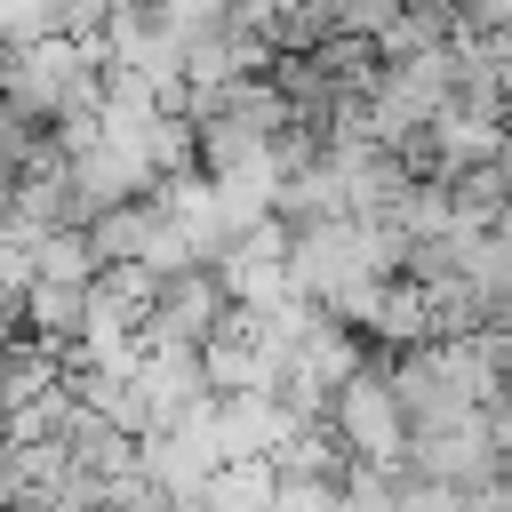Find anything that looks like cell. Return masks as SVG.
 <instances>
[{
    "mask_svg": "<svg viewBox=\"0 0 512 512\" xmlns=\"http://www.w3.org/2000/svg\"><path fill=\"white\" fill-rule=\"evenodd\" d=\"M96 88H104V56H88L64 32L24 40V48H0V104H16L32 128H56L72 112H96Z\"/></svg>",
    "mask_w": 512,
    "mask_h": 512,
    "instance_id": "1",
    "label": "cell"
},
{
    "mask_svg": "<svg viewBox=\"0 0 512 512\" xmlns=\"http://www.w3.org/2000/svg\"><path fill=\"white\" fill-rule=\"evenodd\" d=\"M328 432H336L344 464H368V472H384V480H408V472H400V464H408V424H400V400H392V384H384V352H368V360L336 384Z\"/></svg>",
    "mask_w": 512,
    "mask_h": 512,
    "instance_id": "2",
    "label": "cell"
},
{
    "mask_svg": "<svg viewBox=\"0 0 512 512\" xmlns=\"http://www.w3.org/2000/svg\"><path fill=\"white\" fill-rule=\"evenodd\" d=\"M224 312H232V296H224L216 264H192V272H176V280L152 288V312H144L136 344H144V352H200Z\"/></svg>",
    "mask_w": 512,
    "mask_h": 512,
    "instance_id": "3",
    "label": "cell"
},
{
    "mask_svg": "<svg viewBox=\"0 0 512 512\" xmlns=\"http://www.w3.org/2000/svg\"><path fill=\"white\" fill-rule=\"evenodd\" d=\"M384 384H392V400H400V424H408V440H416V432L472 424V400H464V392H456V376L440 368V344L384 352Z\"/></svg>",
    "mask_w": 512,
    "mask_h": 512,
    "instance_id": "4",
    "label": "cell"
},
{
    "mask_svg": "<svg viewBox=\"0 0 512 512\" xmlns=\"http://www.w3.org/2000/svg\"><path fill=\"white\" fill-rule=\"evenodd\" d=\"M16 328H24V344H40V352H56V360L72 368V344H80V328H88V288L32 280V288L16 296Z\"/></svg>",
    "mask_w": 512,
    "mask_h": 512,
    "instance_id": "5",
    "label": "cell"
},
{
    "mask_svg": "<svg viewBox=\"0 0 512 512\" xmlns=\"http://www.w3.org/2000/svg\"><path fill=\"white\" fill-rule=\"evenodd\" d=\"M144 240H152V200H120V208L88 216V256H96V272L144 264Z\"/></svg>",
    "mask_w": 512,
    "mask_h": 512,
    "instance_id": "6",
    "label": "cell"
},
{
    "mask_svg": "<svg viewBox=\"0 0 512 512\" xmlns=\"http://www.w3.org/2000/svg\"><path fill=\"white\" fill-rule=\"evenodd\" d=\"M264 464H272V480H336V472H344V448H336L328 424H288V432L264 448Z\"/></svg>",
    "mask_w": 512,
    "mask_h": 512,
    "instance_id": "7",
    "label": "cell"
},
{
    "mask_svg": "<svg viewBox=\"0 0 512 512\" xmlns=\"http://www.w3.org/2000/svg\"><path fill=\"white\" fill-rule=\"evenodd\" d=\"M56 384H64V360H56V352H40V344H24V336L0 352V416L32 408V400L56 392Z\"/></svg>",
    "mask_w": 512,
    "mask_h": 512,
    "instance_id": "8",
    "label": "cell"
},
{
    "mask_svg": "<svg viewBox=\"0 0 512 512\" xmlns=\"http://www.w3.org/2000/svg\"><path fill=\"white\" fill-rule=\"evenodd\" d=\"M392 232L416 248V240H448L456 232V200H448V184H408L400 192V208H392Z\"/></svg>",
    "mask_w": 512,
    "mask_h": 512,
    "instance_id": "9",
    "label": "cell"
},
{
    "mask_svg": "<svg viewBox=\"0 0 512 512\" xmlns=\"http://www.w3.org/2000/svg\"><path fill=\"white\" fill-rule=\"evenodd\" d=\"M32 280H56V288H96L88 232H40V240H32Z\"/></svg>",
    "mask_w": 512,
    "mask_h": 512,
    "instance_id": "10",
    "label": "cell"
},
{
    "mask_svg": "<svg viewBox=\"0 0 512 512\" xmlns=\"http://www.w3.org/2000/svg\"><path fill=\"white\" fill-rule=\"evenodd\" d=\"M432 48H448V16H432V8H392V24L376 32L384 64H408V56H432Z\"/></svg>",
    "mask_w": 512,
    "mask_h": 512,
    "instance_id": "11",
    "label": "cell"
},
{
    "mask_svg": "<svg viewBox=\"0 0 512 512\" xmlns=\"http://www.w3.org/2000/svg\"><path fill=\"white\" fill-rule=\"evenodd\" d=\"M336 512H400V480H384L368 464H344L336 472Z\"/></svg>",
    "mask_w": 512,
    "mask_h": 512,
    "instance_id": "12",
    "label": "cell"
},
{
    "mask_svg": "<svg viewBox=\"0 0 512 512\" xmlns=\"http://www.w3.org/2000/svg\"><path fill=\"white\" fill-rule=\"evenodd\" d=\"M32 136H40V128H32V120H24L16 104H0V192L16 184V168H24V152H32Z\"/></svg>",
    "mask_w": 512,
    "mask_h": 512,
    "instance_id": "13",
    "label": "cell"
},
{
    "mask_svg": "<svg viewBox=\"0 0 512 512\" xmlns=\"http://www.w3.org/2000/svg\"><path fill=\"white\" fill-rule=\"evenodd\" d=\"M272 512H336V480H280Z\"/></svg>",
    "mask_w": 512,
    "mask_h": 512,
    "instance_id": "14",
    "label": "cell"
},
{
    "mask_svg": "<svg viewBox=\"0 0 512 512\" xmlns=\"http://www.w3.org/2000/svg\"><path fill=\"white\" fill-rule=\"evenodd\" d=\"M120 512H184V504H176V496H160V488H152V480H144V488H136V496H128V504H120Z\"/></svg>",
    "mask_w": 512,
    "mask_h": 512,
    "instance_id": "15",
    "label": "cell"
},
{
    "mask_svg": "<svg viewBox=\"0 0 512 512\" xmlns=\"http://www.w3.org/2000/svg\"><path fill=\"white\" fill-rule=\"evenodd\" d=\"M400 8H432V16H456V0H400Z\"/></svg>",
    "mask_w": 512,
    "mask_h": 512,
    "instance_id": "16",
    "label": "cell"
},
{
    "mask_svg": "<svg viewBox=\"0 0 512 512\" xmlns=\"http://www.w3.org/2000/svg\"><path fill=\"white\" fill-rule=\"evenodd\" d=\"M8 512H48V504H8Z\"/></svg>",
    "mask_w": 512,
    "mask_h": 512,
    "instance_id": "17",
    "label": "cell"
},
{
    "mask_svg": "<svg viewBox=\"0 0 512 512\" xmlns=\"http://www.w3.org/2000/svg\"><path fill=\"white\" fill-rule=\"evenodd\" d=\"M0 224H8V192H0Z\"/></svg>",
    "mask_w": 512,
    "mask_h": 512,
    "instance_id": "18",
    "label": "cell"
},
{
    "mask_svg": "<svg viewBox=\"0 0 512 512\" xmlns=\"http://www.w3.org/2000/svg\"><path fill=\"white\" fill-rule=\"evenodd\" d=\"M504 416H512V384H504Z\"/></svg>",
    "mask_w": 512,
    "mask_h": 512,
    "instance_id": "19",
    "label": "cell"
},
{
    "mask_svg": "<svg viewBox=\"0 0 512 512\" xmlns=\"http://www.w3.org/2000/svg\"><path fill=\"white\" fill-rule=\"evenodd\" d=\"M0 48H8V32H0Z\"/></svg>",
    "mask_w": 512,
    "mask_h": 512,
    "instance_id": "20",
    "label": "cell"
}]
</instances>
